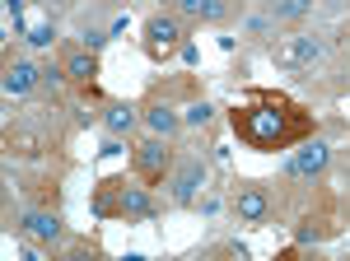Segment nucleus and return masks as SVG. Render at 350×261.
<instances>
[{"mask_svg": "<svg viewBox=\"0 0 350 261\" xmlns=\"http://www.w3.org/2000/svg\"><path fill=\"white\" fill-rule=\"evenodd\" d=\"M229 126L247 150L275 154V150H290V145L313 135V112L285 94H275V89H247V103L229 112Z\"/></svg>", "mask_w": 350, "mask_h": 261, "instance_id": "obj_1", "label": "nucleus"}, {"mask_svg": "<svg viewBox=\"0 0 350 261\" xmlns=\"http://www.w3.org/2000/svg\"><path fill=\"white\" fill-rule=\"evenodd\" d=\"M140 47H145L150 61H168V56H178L187 47V24L173 10H159V14H150L140 24Z\"/></svg>", "mask_w": 350, "mask_h": 261, "instance_id": "obj_2", "label": "nucleus"}, {"mask_svg": "<svg viewBox=\"0 0 350 261\" xmlns=\"http://www.w3.org/2000/svg\"><path fill=\"white\" fill-rule=\"evenodd\" d=\"M131 163H135V178L145 187H163L173 178V168H178V150H173L168 135H145L131 150Z\"/></svg>", "mask_w": 350, "mask_h": 261, "instance_id": "obj_3", "label": "nucleus"}, {"mask_svg": "<svg viewBox=\"0 0 350 261\" xmlns=\"http://www.w3.org/2000/svg\"><path fill=\"white\" fill-rule=\"evenodd\" d=\"M271 61L280 70H313L318 61H327V42L313 38V33H290V38L271 42Z\"/></svg>", "mask_w": 350, "mask_h": 261, "instance_id": "obj_4", "label": "nucleus"}, {"mask_svg": "<svg viewBox=\"0 0 350 261\" xmlns=\"http://www.w3.org/2000/svg\"><path fill=\"white\" fill-rule=\"evenodd\" d=\"M201 187H206V159L201 154H178V168H173V178H168V196H173V206L187 210L201 201Z\"/></svg>", "mask_w": 350, "mask_h": 261, "instance_id": "obj_5", "label": "nucleus"}, {"mask_svg": "<svg viewBox=\"0 0 350 261\" xmlns=\"http://www.w3.org/2000/svg\"><path fill=\"white\" fill-rule=\"evenodd\" d=\"M234 215H239V224H267L271 219L267 182H239V191H234Z\"/></svg>", "mask_w": 350, "mask_h": 261, "instance_id": "obj_6", "label": "nucleus"}, {"mask_svg": "<svg viewBox=\"0 0 350 261\" xmlns=\"http://www.w3.org/2000/svg\"><path fill=\"white\" fill-rule=\"evenodd\" d=\"M168 10L187 28H215V24L229 19V5L224 0H168Z\"/></svg>", "mask_w": 350, "mask_h": 261, "instance_id": "obj_7", "label": "nucleus"}, {"mask_svg": "<svg viewBox=\"0 0 350 261\" xmlns=\"http://www.w3.org/2000/svg\"><path fill=\"white\" fill-rule=\"evenodd\" d=\"M327 168H332V145H327V140H313V135H308V140H299L295 159H290V173L313 182V178H323Z\"/></svg>", "mask_w": 350, "mask_h": 261, "instance_id": "obj_8", "label": "nucleus"}, {"mask_svg": "<svg viewBox=\"0 0 350 261\" xmlns=\"http://www.w3.org/2000/svg\"><path fill=\"white\" fill-rule=\"evenodd\" d=\"M61 70H66V84L94 89V79H98V52L94 47H66L61 52Z\"/></svg>", "mask_w": 350, "mask_h": 261, "instance_id": "obj_9", "label": "nucleus"}, {"mask_svg": "<svg viewBox=\"0 0 350 261\" xmlns=\"http://www.w3.org/2000/svg\"><path fill=\"white\" fill-rule=\"evenodd\" d=\"M0 84H5V98H28V94L42 84V70H38L28 56H10V61H5V79H0Z\"/></svg>", "mask_w": 350, "mask_h": 261, "instance_id": "obj_10", "label": "nucleus"}, {"mask_svg": "<svg viewBox=\"0 0 350 261\" xmlns=\"http://www.w3.org/2000/svg\"><path fill=\"white\" fill-rule=\"evenodd\" d=\"M5 150H14V154H24V159L47 154V130L33 126V122H10L5 126Z\"/></svg>", "mask_w": 350, "mask_h": 261, "instance_id": "obj_11", "label": "nucleus"}, {"mask_svg": "<svg viewBox=\"0 0 350 261\" xmlns=\"http://www.w3.org/2000/svg\"><path fill=\"white\" fill-rule=\"evenodd\" d=\"M117 219H126V224H135V219H154L150 187H135V182L122 178V187H117Z\"/></svg>", "mask_w": 350, "mask_h": 261, "instance_id": "obj_12", "label": "nucleus"}, {"mask_svg": "<svg viewBox=\"0 0 350 261\" xmlns=\"http://www.w3.org/2000/svg\"><path fill=\"white\" fill-rule=\"evenodd\" d=\"M19 234H24L28 243H47V247H52L56 238L66 234V224H61V215H56V210H28L24 224H19Z\"/></svg>", "mask_w": 350, "mask_h": 261, "instance_id": "obj_13", "label": "nucleus"}, {"mask_svg": "<svg viewBox=\"0 0 350 261\" xmlns=\"http://www.w3.org/2000/svg\"><path fill=\"white\" fill-rule=\"evenodd\" d=\"M98 122H103V130H108V135H122V140H126V135L140 126V107L126 103V98H108V103H103V112H98Z\"/></svg>", "mask_w": 350, "mask_h": 261, "instance_id": "obj_14", "label": "nucleus"}, {"mask_svg": "<svg viewBox=\"0 0 350 261\" xmlns=\"http://www.w3.org/2000/svg\"><path fill=\"white\" fill-rule=\"evenodd\" d=\"M140 126L150 130V135H168V140H173V135L183 130V112L173 103H145L140 107Z\"/></svg>", "mask_w": 350, "mask_h": 261, "instance_id": "obj_15", "label": "nucleus"}, {"mask_svg": "<svg viewBox=\"0 0 350 261\" xmlns=\"http://www.w3.org/2000/svg\"><path fill=\"white\" fill-rule=\"evenodd\" d=\"M313 5H318V0H267L275 24H290V28H299L304 19H313Z\"/></svg>", "mask_w": 350, "mask_h": 261, "instance_id": "obj_16", "label": "nucleus"}, {"mask_svg": "<svg viewBox=\"0 0 350 261\" xmlns=\"http://www.w3.org/2000/svg\"><path fill=\"white\" fill-rule=\"evenodd\" d=\"M243 38H252V42H271V38H280V24H275V14L271 10H262V14H247L239 24Z\"/></svg>", "mask_w": 350, "mask_h": 261, "instance_id": "obj_17", "label": "nucleus"}, {"mask_svg": "<svg viewBox=\"0 0 350 261\" xmlns=\"http://www.w3.org/2000/svg\"><path fill=\"white\" fill-rule=\"evenodd\" d=\"M117 187H122V178L98 182V191H94V215L98 219H117Z\"/></svg>", "mask_w": 350, "mask_h": 261, "instance_id": "obj_18", "label": "nucleus"}, {"mask_svg": "<svg viewBox=\"0 0 350 261\" xmlns=\"http://www.w3.org/2000/svg\"><path fill=\"white\" fill-rule=\"evenodd\" d=\"M332 238V229L327 224H318V219H304L295 229V247H308V243H327Z\"/></svg>", "mask_w": 350, "mask_h": 261, "instance_id": "obj_19", "label": "nucleus"}, {"mask_svg": "<svg viewBox=\"0 0 350 261\" xmlns=\"http://www.w3.org/2000/svg\"><path fill=\"white\" fill-rule=\"evenodd\" d=\"M211 117H215V107L201 98V103H191L187 112H183V126H211Z\"/></svg>", "mask_w": 350, "mask_h": 261, "instance_id": "obj_20", "label": "nucleus"}, {"mask_svg": "<svg viewBox=\"0 0 350 261\" xmlns=\"http://www.w3.org/2000/svg\"><path fill=\"white\" fill-rule=\"evenodd\" d=\"M52 38H56V28H47V24H33V28H28V42H33V47H47Z\"/></svg>", "mask_w": 350, "mask_h": 261, "instance_id": "obj_21", "label": "nucleus"}, {"mask_svg": "<svg viewBox=\"0 0 350 261\" xmlns=\"http://www.w3.org/2000/svg\"><path fill=\"white\" fill-rule=\"evenodd\" d=\"M318 5H327V10H346L350 0H318Z\"/></svg>", "mask_w": 350, "mask_h": 261, "instance_id": "obj_22", "label": "nucleus"}, {"mask_svg": "<svg viewBox=\"0 0 350 261\" xmlns=\"http://www.w3.org/2000/svg\"><path fill=\"white\" fill-rule=\"evenodd\" d=\"M47 5H61V10H66V5H75V0H47Z\"/></svg>", "mask_w": 350, "mask_h": 261, "instance_id": "obj_23", "label": "nucleus"}]
</instances>
